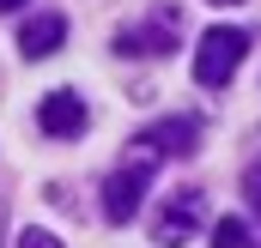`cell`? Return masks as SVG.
<instances>
[{"instance_id": "cell-1", "label": "cell", "mask_w": 261, "mask_h": 248, "mask_svg": "<svg viewBox=\"0 0 261 248\" xmlns=\"http://www.w3.org/2000/svg\"><path fill=\"white\" fill-rule=\"evenodd\" d=\"M243 55H249V37H243V30H231V24L200 30V49H195V85H206V91L231 85V73L243 67Z\"/></svg>"}, {"instance_id": "cell-2", "label": "cell", "mask_w": 261, "mask_h": 248, "mask_svg": "<svg viewBox=\"0 0 261 248\" xmlns=\"http://www.w3.org/2000/svg\"><path fill=\"white\" fill-rule=\"evenodd\" d=\"M200 218H206V194H200V188H176V194L158 206V218H152V242L158 248H182L200 230Z\"/></svg>"}, {"instance_id": "cell-3", "label": "cell", "mask_w": 261, "mask_h": 248, "mask_svg": "<svg viewBox=\"0 0 261 248\" xmlns=\"http://www.w3.org/2000/svg\"><path fill=\"white\" fill-rule=\"evenodd\" d=\"M152 164H158V158L134 151L128 164L103 182V218H110V224H128L134 212H140V194H146V182H152Z\"/></svg>"}, {"instance_id": "cell-4", "label": "cell", "mask_w": 261, "mask_h": 248, "mask_svg": "<svg viewBox=\"0 0 261 248\" xmlns=\"http://www.w3.org/2000/svg\"><path fill=\"white\" fill-rule=\"evenodd\" d=\"M176 24H182V12L176 6H158L152 18H140V24H128L116 37V55H170L176 49Z\"/></svg>"}, {"instance_id": "cell-5", "label": "cell", "mask_w": 261, "mask_h": 248, "mask_svg": "<svg viewBox=\"0 0 261 248\" xmlns=\"http://www.w3.org/2000/svg\"><path fill=\"white\" fill-rule=\"evenodd\" d=\"M200 145V127L189 121V115H170V121L146 127L140 139H134V151H146V158H189Z\"/></svg>"}, {"instance_id": "cell-6", "label": "cell", "mask_w": 261, "mask_h": 248, "mask_svg": "<svg viewBox=\"0 0 261 248\" xmlns=\"http://www.w3.org/2000/svg\"><path fill=\"white\" fill-rule=\"evenodd\" d=\"M85 121H91V115H85V97H79V91H49L43 109H37V127L55 133V139H79Z\"/></svg>"}, {"instance_id": "cell-7", "label": "cell", "mask_w": 261, "mask_h": 248, "mask_svg": "<svg viewBox=\"0 0 261 248\" xmlns=\"http://www.w3.org/2000/svg\"><path fill=\"white\" fill-rule=\"evenodd\" d=\"M61 43H67V18H61V12H37V18H24V30H18V49H24L31 61L55 55Z\"/></svg>"}, {"instance_id": "cell-8", "label": "cell", "mask_w": 261, "mask_h": 248, "mask_svg": "<svg viewBox=\"0 0 261 248\" xmlns=\"http://www.w3.org/2000/svg\"><path fill=\"white\" fill-rule=\"evenodd\" d=\"M213 248H249V224L243 218H219L213 224Z\"/></svg>"}, {"instance_id": "cell-9", "label": "cell", "mask_w": 261, "mask_h": 248, "mask_svg": "<svg viewBox=\"0 0 261 248\" xmlns=\"http://www.w3.org/2000/svg\"><path fill=\"white\" fill-rule=\"evenodd\" d=\"M243 194H249V206H255V218H261V164H249V176H243Z\"/></svg>"}, {"instance_id": "cell-10", "label": "cell", "mask_w": 261, "mask_h": 248, "mask_svg": "<svg viewBox=\"0 0 261 248\" xmlns=\"http://www.w3.org/2000/svg\"><path fill=\"white\" fill-rule=\"evenodd\" d=\"M18 248H61V236H49V230H24Z\"/></svg>"}, {"instance_id": "cell-11", "label": "cell", "mask_w": 261, "mask_h": 248, "mask_svg": "<svg viewBox=\"0 0 261 248\" xmlns=\"http://www.w3.org/2000/svg\"><path fill=\"white\" fill-rule=\"evenodd\" d=\"M18 6H24V0H0V12H18Z\"/></svg>"}, {"instance_id": "cell-12", "label": "cell", "mask_w": 261, "mask_h": 248, "mask_svg": "<svg viewBox=\"0 0 261 248\" xmlns=\"http://www.w3.org/2000/svg\"><path fill=\"white\" fill-rule=\"evenodd\" d=\"M206 6H237V0H206Z\"/></svg>"}, {"instance_id": "cell-13", "label": "cell", "mask_w": 261, "mask_h": 248, "mask_svg": "<svg viewBox=\"0 0 261 248\" xmlns=\"http://www.w3.org/2000/svg\"><path fill=\"white\" fill-rule=\"evenodd\" d=\"M0 236H6V206H0Z\"/></svg>"}]
</instances>
